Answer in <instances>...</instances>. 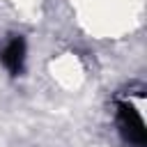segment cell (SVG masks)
<instances>
[{"label": "cell", "instance_id": "6da1fadb", "mask_svg": "<svg viewBox=\"0 0 147 147\" xmlns=\"http://www.w3.org/2000/svg\"><path fill=\"white\" fill-rule=\"evenodd\" d=\"M117 129H119V133L129 147H147L145 122H142L140 113L126 101H122L117 106Z\"/></svg>", "mask_w": 147, "mask_h": 147}, {"label": "cell", "instance_id": "7a4b0ae2", "mask_svg": "<svg viewBox=\"0 0 147 147\" xmlns=\"http://www.w3.org/2000/svg\"><path fill=\"white\" fill-rule=\"evenodd\" d=\"M0 62L11 76H18L23 71V67H25V39L21 34H14L5 44V48L0 51Z\"/></svg>", "mask_w": 147, "mask_h": 147}]
</instances>
